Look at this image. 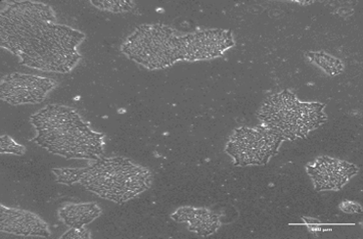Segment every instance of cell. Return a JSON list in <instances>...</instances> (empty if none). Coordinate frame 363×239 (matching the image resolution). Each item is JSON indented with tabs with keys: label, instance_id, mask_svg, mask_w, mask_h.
<instances>
[{
	"label": "cell",
	"instance_id": "6da1fadb",
	"mask_svg": "<svg viewBox=\"0 0 363 239\" xmlns=\"http://www.w3.org/2000/svg\"><path fill=\"white\" fill-rule=\"evenodd\" d=\"M84 35L56 24L52 9L30 1L10 2L1 12V46L22 64L43 71H71L81 58L77 46Z\"/></svg>",
	"mask_w": 363,
	"mask_h": 239
},
{
	"label": "cell",
	"instance_id": "7a4b0ae2",
	"mask_svg": "<svg viewBox=\"0 0 363 239\" xmlns=\"http://www.w3.org/2000/svg\"><path fill=\"white\" fill-rule=\"evenodd\" d=\"M38 130L35 143L66 158L97 159L104 150V135L89 125L71 108L50 105L32 117Z\"/></svg>",
	"mask_w": 363,
	"mask_h": 239
},
{
	"label": "cell",
	"instance_id": "3957f363",
	"mask_svg": "<svg viewBox=\"0 0 363 239\" xmlns=\"http://www.w3.org/2000/svg\"><path fill=\"white\" fill-rule=\"evenodd\" d=\"M57 181L79 182L89 191L117 203L128 201L148 189L151 173L122 157L106 158L84 169H53Z\"/></svg>",
	"mask_w": 363,
	"mask_h": 239
},
{
	"label": "cell",
	"instance_id": "277c9868",
	"mask_svg": "<svg viewBox=\"0 0 363 239\" xmlns=\"http://www.w3.org/2000/svg\"><path fill=\"white\" fill-rule=\"evenodd\" d=\"M323 109V104L300 102L294 94L285 91L267 99L259 112V119L264 127L274 130L283 140H294L305 138L325 122Z\"/></svg>",
	"mask_w": 363,
	"mask_h": 239
},
{
	"label": "cell",
	"instance_id": "5b68a950",
	"mask_svg": "<svg viewBox=\"0 0 363 239\" xmlns=\"http://www.w3.org/2000/svg\"><path fill=\"white\" fill-rule=\"evenodd\" d=\"M123 52L148 69L166 68L182 60L180 37L164 25H144L125 40Z\"/></svg>",
	"mask_w": 363,
	"mask_h": 239
},
{
	"label": "cell",
	"instance_id": "8992f818",
	"mask_svg": "<svg viewBox=\"0 0 363 239\" xmlns=\"http://www.w3.org/2000/svg\"><path fill=\"white\" fill-rule=\"evenodd\" d=\"M284 140L267 127L241 128L229 140L226 151L233 156L236 165H264Z\"/></svg>",
	"mask_w": 363,
	"mask_h": 239
},
{
	"label": "cell",
	"instance_id": "52a82bcc",
	"mask_svg": "<svg viewBox=\"0 0 363 239\" xmlns=\"http://www.w3.org/2000/svg\"><path fill=\"white\" fill-rule=\"evenodd\" d=\"M56 86L55 82L32 74H10L1 81V99L10 104H38Z\"/></svg>",
	"mask_w": 363,
	"mask_h": 239
},
{
	"label": "cell",
	"instance_id": "ba28073f",
	"mask_svg": "<svg viewBox=\"0 0 363 239\" xmlns=\"http://www.w3.org/2000/svg\"><path fill=\"white\" fill-rule=\"evenodd\" d=\"M233 45L228 30H203L180 37V54L182 60H204L218 57Z\"/></svg>",
	"mask_w": 363,
	"mask_h": 239
},
{
	"label": "cell",
	"instance_id": "9c48e42d",
	"mask_svg": "<svg viewBox=\"0 0 363 239\" xmlns=\"http://www.w3.org/2000/svg\"><path fill=\"white\" fill-rule=\"evenodd\" d=\"M357 171L359 169L352 164L329 157H320L308 167V173L318 190L340 189Z\"/></svg>",
	"mask_w": 363,
	"mask_h": 239
},
{
	"label": "cell",
	"instance_id": "30bf717a",
	"mask_svg": "<svg viewBox=\"0 0 363 239\" xmlns=\"http://www.w3.org/2000/svg\"><path fill=\"white\" fill-rule=\"evenodd\" d=\"M0 228L4 233L25 236L50 235V228L40 217L28 211L12 209L1 205Z\"/></svg>",
	"mask_w": 363,
	"mask_h": 239
},
{
	"label": "cell",
	"instance_id": "8fae6325",
	"mask_svg": "<svg viewBox=\"0 0 363 239\" xmlns=\"http://www.w3.org/2000/svg\"><path fill=\"white\" fill-rule=\"evenodd\" d=\"M172 218L177 222L187 223L190 230L203 236L212 235L220 226L218 216L205 209L182 208Z\"/></svg>",
	"mask_w": 363,
	"mask_h": 239
},
{
	"label": "cell",
	"instance_id": "7c38bea8",
	"mask_svg": "<svg viewBox=\"0 0 363 239\" xmlns=\"http://www.w3.org/2000/svg\"><path fill=\"white\" fill-rule=\"evenodd\" d=\"M101 214V210L95 203L71 204L64 207L59 216L71 228H84Z\"/></svg>",
	"mask_w": 363,
	"mask_h": 239
},
{
	"label": "cell",
	"instance_id": "4fadbf2b",
	"mask_svg": "<svg viewBox=\"0 0 363 239\" xmlns=\"http://www.w3.org/2000/svg\"><path fill=\"white\" fill-rule=\"evenodd\" d=\"M313 56L314 62L318 64L321 68L328 72L329 74L340 73L342 70V64L337 59L332 58L330 56L325 55V54H311Z\"/></svg>",
	"mask_w": 363,
	"mask_h": 239
},
{
	"label": "cell",
	"instance_id": "5bb4252c",
	"mask_svg": "<svg viewBox=\"0 0 363 239\" xmlns=\"http://www.w3.org/2000/svg\"><path fill=\"white\" fill-rule=\"evenodd\" d=\"M0 143H1V153H13L17 154V155H22V154L25 153V148L18 145V143H15L9 136H1Z\"/></svg>",
	"mask_w": 363,
	"mask_h": 239
},
{
	"label": "cell",
	"instance_id": "9a60e30c",
	"mask_svg": "<svg viewBox=\"0 0 363 239\" xmlns=\"http://www.w3.org/2000/svg\"><path fill=\"white\" fill-rule=\"evenodd\" d=\"M92 4L100 7V9L114 12L128 11L130 9L131 5V2L128 1H94Z\"/></svg>",
	"mask_w": 363,
	"mask_h": 239
},
{
	"label": "cell",
	"instance_id": "2e32d148",
	"mask_svg": "<svg viewBox=\"0 0 363 239\" xmlns=\"http://www.w3.org/2000/svg\"><path fill=\"white\" fill-rule=\"evenodd\" d=\"M89 238V231H87L84 228H72V230H69L68 233L62 236V238L69 239H82Z\"/></svg>",
	"mask_w": 363,
	"mask_h": 239
},
{
	"label": "cell",
	"instance_id": "e0dca14e",
	"mask_svg": "<svg viewBox=\"0 0 363 239\" xmlns=\"http://www.w3.org/2000/svg\"><path fill=\"white\" fill-rule=\"evenodd\" d=\"M343 205H345V206H347V207H349V208H346V209H345L344 208V211H346V212H349V213H354V212H360V211H362V209H360V208H357V209H355V207H357L359 206V205L357 204H354V203H343Z\"/></svg>",
	"mask_w": 363,
	"mask_h": 239
}]
</instances>
